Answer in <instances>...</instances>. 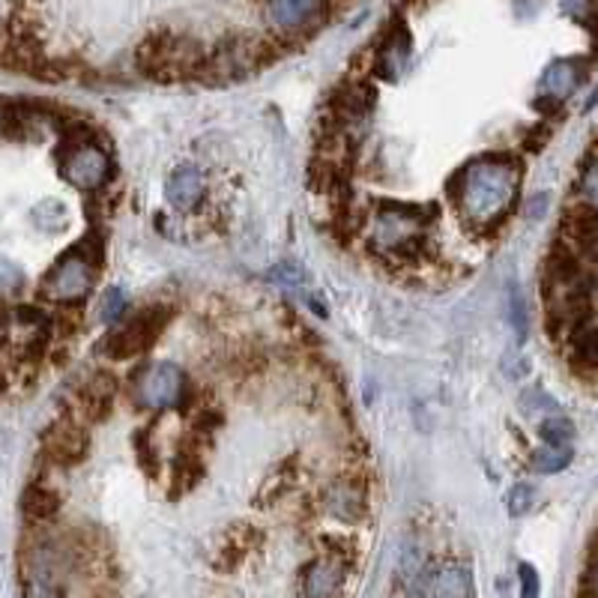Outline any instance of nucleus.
<instances>
[{
    "mask_svg": "<svg viewBox=\"0 0 598 598\" xmlns=\"http://www.w3.org/2000/svg\"><path fill=\"white\" fill-rule=\"evenodd\" d=\"M458 189V206L473 225H496L515 206L521 192V162L509 153H491L476 159L452 180Z\"/></svg>",
    "mask_w": 598,
    "mask_h": 598,
    "instance_id": "obj_1",
    "label": "nucleus"
},
{
    "mask_svg": "<svg viewBox=\"0 0 598 598\" xmlns=\"http://www.w3.org/2000/svg\"><path fill=\"white\" fill-rule=\"evenodd\" d=\"M135 66L138 73L153 82H186V78H204L206 52L201 42L189 33H153L135 49Z\"/></svg>",
    "mask_w": 598,
    "mask_h": 598,
    "instance_id": "obj_2",
    "label": "nucleus"
},
{
    "mask_svg": "<svg viewBox=\"0 0 598 598\" xmlns=\"http://www.w3.org/2000/svg\"><path fill=\"white\" fill-rule=\"evenodd\" d=\"M273 40L248 36V33H227L213 52L206 54L204 78L213 82H239L246 75L258 73L267 63H273L276 52Z\"/></svg>",
    "mask_w": 598,
    "mask_h": 598,
    "instance_id": "obj_3",
    "label": "nucleus"
},
{
    "mask_svg": "<svg viewBox=\"0 0 598 598\" xmlns=\"http://www.w3.org/2000/svg\"><path fill=\"white\" fill-rule=\"evenodd\" d=\"M434 206H410L389 201L381 206V213L374 216L372 246L386 248V252H410L423 246L425 227L431 225Z\"/></svg>",
    "mask_w": 598,
    "mask_h": 598,
    "instance_id": "obj_4",
    "label": "nucleus"
},
{
    "mask_svg": "<svg viewBox=\"0 0 598 598\" xmlns=\"http://www.w3.org/2000/svg\"><path fill=\"white\" fill-rule=\"evenodd\" d=\"M168 323V309L162 306H153V309L141 311L135 314L132 320H126L124 327L117 330L103 341V353L114 362H126L135 360L138 353H145L150 344H153Z\"/></svg>",
    "mask_w": 598,
    "mask_h": 598,
    "instance_id": "obj_5",
    "label": "nucleus"
},
{
    "mask_svg": "<svg viewBox=\"0 0 598 598\" xmlns=\"http://www.w3.org/2000/svg\"><path fill=\"white\" fill-rule=\"evenodd\" d=\"M96 267H99V264L87 258L82 248H70V252L54 264L52 273L45 276L42 290L52 299H61V302L84 299L96 285Z\"/></svg>",
    "mask_w": 598,
    "mask_h": 598,
    "instance_id": "obj_6",
    "label": "nucleus"
},
{
    "mask_svg": "<svg viewBox=\"0 0 598 598\" xmlns=\"http://www.w3.org/2000/svg\"><path fill=\"white\" fill-rule=\"evenodd\" d=\"M66 153L61 156L63 177L82 192H96L108 183L114 165L111 156L105 153L103 147L96 145H63Z\"/></svg>",
    "mask_w": 598,
    "mask_h": 598,
    "instance_id": "obj_7",
    "label": "nucleus"
},
{
    "mask_svg": "<svg viewBox=\"0 0 598 598\" xmlns=\"http://www.w3.org/2000/svg\"><path fill=\"white\" fill-rule=\"evenodd\" d=\"M183 389H186L183 372H180L177 365H171V362H156V365H150V369L141 374L138 386H135L138 402L145 404L147 410L174 407V404L183 398Z\"/></svg>",
    "mask_w": 598,
    "mask_h": 598,
    "instance_id": "obj_8",
    "label": "nucleus"
},
{
    "mask_svg": "<svg viewBox=\"0 0 598 598\" xmlns=\"http://www.w3.org/2000/svg\"><path fill=\"white\" fill-rule=\"evenodd\" d=\"M42 449H45L52 464L75 467L82 464L90 452V437L78 419H57L42 437Z\"/></svg>",
    "mask_w": 598,
    "mask_h": 598,
    "instance_id": "obj_9",
    "label": "nucleus"
},
{
    "mask_svg": "<svg viewBox=\"0 0 598 598\" xmlns=\"http://www.w3.org/2000/svg\"><path fill=\"white\" fill-rule=\"evenodd\" d=\"M264 19L281 33H311L323 24V3L320 0H267Z\"/></svg>",
    "mask_w": 598,
    "mask_h": 598,
    "instance_id": "obj_10",
    "label": "nucleus"
},
{
    "mask_svg": "<svg viewBox=\"0 0 598 598\" xmlns=\"http://www.w3.org/2000/svg\"><path fill=\"white\" fill-rule=\"evenodd\" d=\"M323 509L327 515L341 521V524H360L365 512H369V491L360 482L351 479H339L327 488L323 494Z\"/></svg>",
    "mask_w": 598,
    "mask_h": 598,
    "instance_id": "obj_11",
    "label": "nucleus"
},
{
    "mask_svg": "<svg viewBox=\"0 0 598 598\" xmlns=\"http://www.w3.org/2000/svg\"><path fill=\"white\" fill-rule=\"evenodd\" d=\"M410 52H413L410 31H407V24H404V21H395L393 28H389V33H386L383 45L377 49V57H374V73L381 75L383 82H398L404 70H407Z\"/></svg>",
    "mask_w": 598,
    "mask_h": 598,
    "instance_id": "obj_12",
    "label": "nucleus"
},
{
    "mask_svg": "<svg viewBox=\"0 0 598 598\" xmlns=\"http://www.w3.org/2000/svg\"><path fill=\"white\" fill-rule=\"evenodd\" d=\"M348 578V563L335 557L311 559L302 572V598H339Z\"/></svg>",
    "mask_w": 598,
    "mask_h": 598,
    "instance_id": "obj_13",
    "label": "nucleus"
},
{
    "mask_svg": "<svg viewBox=\"0 0 598 598\" xmlns=\"http://www.w3.org/2000/svg\"><path fill=\"white\" fill-rule=\"evenodd\" d=\"M117 377L111 372H96L90 381L78 389V410L84 419L90 423H103L114 410V398H117Z\"/></svg>",
    "mask_w": 598,
    "mask_h": 598,
    "instance_id": "obj_14",
    "label": "nucleus"
},
{
    "mask_svg": "<svg viewBox=\"0 0 598 598\" xmlns=\"http://www.w3.org/2000/svg\"><path fill=\"white\" fill-rule=\"evenodd\" d=\"M587 61L580 57H559L545 70L542 75V96H551L554 103H566L568 96L575 94L580 87V82L587 78Z\"/></svg>",
    "mask_w": 598,
    "mask_h": 598,
    "instance_id": "obj_15",
    "label": "nucleus"
},
{
    "mask_svg": "<svg viewBox=\"0 0 598 598\" xmlns=\"http://www.w3.org/2000/svg\"><path fill=\"white\" fill-rule=\"evenodd\" d=\"M204 449H201V434H189L186 440L180 444L174 458V473H171V485H177L171 491V496L189 494L192 488L204 479Z\"/></svg>",
    "mask_w": 598,
    "mask_h": 598,
    "instance_id": "obj_16",
    "label": "nucleus"
},
{
    "mask_svg": "<svg viewBox=\"0 0 598 598\" xmlns=\"http://www.w3.org/2000/svg\"><path fill=\"white\" fill-rule=\"evenodd\" d=\"M255 542H258V530L255 526L234 524L218 538L216 554H213V568L216 572H237L246 563L248 554H252Z\"/></svg>",
    "mask_w": 598,
    "mask_h": 598,
    "instance_id": "obj_17",
    "label": "nucleus"
},
{
    "mask_svg": "<svg viewBox=\"0 0 598 598\" xmlns=\"http://www.w3.org/2000/svg\"><path fill=\"white\" fill-rule=\"evenodd\" d=\"M165 195L174 210H183V213H189V210H195L197 201H201V195H204V177H201V171H197V168L180 165L174 174L168 177Z\"/></svg>",
    "mask_w": 598,
    "mask_h": 598,
    "instance_id": "obj_18",
    "label": "nucleus"
},
{
    "mask_svg": "<svg viewBox=\"0 0 598 598\" xmlns=\"http://www.w3.org/2000/svg\"><path fill=\"white\" fill-rule=\"evenodd\" d=\"M293 482H297V455H293V458H285V461H279V464L269 470V476L264 479V485H260L258 496H255V503L258 505L281 503V500L290 494Z\"/></svg>",
    "mask_w": 598,
    "mask_h": 598,
    "instance_id": "obj_19",
    "label": "nucleus"
},
{
    "mask_svg": "<svg viewBox=\"0 0 598 598\" xmlns=\"http://www.w3.org/2000/svg\"><path fill=\"white\" fill-rule=\"evenodd\" d=\"M431 598H476L473 575L467 566H444L431 580Z\"/></svg>",
    "mask_w": 598,
    "mask_h": 598,
    "instance_id": "obj_20",
    "label": "nucleus"
},
{
    "mask_svg": "<svg viewBox=\"0 0 598 598\" xmlns=\"http://www.w3.org/2000/svg\"><path fill=\"white\" fill-rule=\"evenodd\" d=\"M21 509H24V515L31 517V521H40V524L42 521H52L61 512V494L54 488L33 482L21 494Z\"/></svg>",
    "mask_w": 598,
    "mask_h": 598,
    "instance_id": "obj_21",
    "label": "nucleus"
},
{
    "mask_svg": "<svg viewBox=\"0 0 598 598\" xmlns=\"http://www.w3.org/2000/svg\"><path fill=\"white\" fill-rule=\"evenodd\" d=\"M575 598H598V533L587 547V559L578 575V592Z\"/></svg>",
    "mask_w": 598,
    "mask_h": 598,
    "instance_id": "obj_22",
    "label": "nucleus"
},
{
    "mask_svg": "<svg viewBox=\"0 0 598 598\" xmlns=\"http://www.w3.org/2000/svg\"><path fill=\"white\" fill-rule=\"evenodd\" d=\"M568 464H572V449L568 446H545V449L533 452V470L536 473H559Z\"/></svg>",
    "mask_w": 598,
    "mask_h": 598,
    "instance_id": "obj_23",
    "label": "nucleus"
},
{
    "mask_svg": "<svg viewBox=\"0 0 598 598\" xmlns=\"http://www.w3.org/2000/svg\"><path fill=\"white\" fill-rule=\"evenodd\" d=\"M538 437L545 440V446H568L572 444V437H575V425L568 423L566 416H554V419H545V423H542Z\"/></svg>",
    "mask_w": 598,
    "mask_h": 598,
    "instance_id": "obj_24",
    "label": "nucleus"
},
{
    "mask_svg": "<svg viewBox=\"0 0 598 598\" xmlns=\"http://www.w3.org/2000/svg\"><path fill=\"white\" fill-rule=\"evenodd\" d=\"M536 505V488L526 485V482H517L515 488H509V494H505V509H509V515H526L530 509Z\"/></svg>",
    "mask_w": 598,
    "mask_h": 598,
    "instance_id": "obj_25",
    "label": "nucleus"
},
{
    "mask_svg": "<svg viewBox=\"0 0 598 598\" xmlns=\"http://www.w3.org/2000/svg\"><path fill=\"white\" fill-rule=\"evenodd\" d=\"M509 320H512V327H515L517 339H524L526 335V306H524V293L517 288L515 281H512V288H509Z\"/></svg>",
    "mask_w": 598,
    "mask_h": 598,
    "instance_id": "obj_26",
    "label": "nucleus"
},
{
    "mask_svg": "<svg viewBox=\"0 0 598 598\" xmlns=\"http://www.w3.org/2000/svg\"><path fill=\"white\" fill-rule=\"evenodd\" d=\"M126 311V293L120 288H108L99 299V318L117 320Z\"/></svg>",
    "mask_w": 598,
    "mask_h": 598,
    "instance_id": "obj_27",
    "label": "nucleus"
},
{
    "mask_svg": "<svg viewBox=\"0 0 598 598\" xmlns=\"http://www.w3.org/2000/svg\"><path fill=\"white\" fill-rule=\"evenodd\" d=\"M517 575H521V598H538V575L533 566H521L517 568Z\"/></svg>",
    "mask_w": 598,
    "mask_h": 598,
    "instance_id": "obj_28",
    "label": "nucleus"
},
{
    "mask_svg": "<svg viewBox=\"0 0 598 598\" xmlns=\"http://www.w3.org/2000/svg\"><path fill=\"white\" fill-rule=\"evenodd\" d=\"M21 273L7 260H0V290H19L21 288Z\"/></svg>",
    "mask_w": 598,
    "mask_h": 598,
    "instance_id": "obj_29",
    "label": "nucleus"
},
{
    "mask_svg": "<svg viewBox=\"0 0 598 598\" xmlns=\"http://www.w3.org/2000/svg\"><path fill=\"white\" fill-rule=\"evenodd\" d=\"M273 279L281 281V285H288V288H299L306 276L299 273V267H276L273 269Z\"/></svg>",
    "mask_w": 598,
    "mask_h": 598,
    "instance_id": "obj_30",
    "label": "nucleus"
},
{
    "mask_svg": "<svg viewBox=\"0 0 598 598\" xmlns=\"http://www.w3.org/2000/svg\"><path fill=\"white\" fill-rule=\"evenodd\" d=\"M521 404H524V410H533V413H536L538 407H551V410L557 407V404L551 402V398H547V395L542 393V389H533V393H526L524 398H521Z\"/></svg>",
    "mask_w": 598,
    "mask_h": 598,
    "instance_id": "obj_31",
    "label": "nucleus"
},
{
    "mask_svg": "<svg viewBox=\"0 0 598 598\" xmlns=\"http://www.w3.org/2000/svg\"><path fill=\"white\" fill-rule=\"evenodd\" d=\"M545 210H547V195H536V201H533V204H530V210H526V216L536 222V218H542V213H545Z\"/></svg>",
    "mask_w": 598,
    "mask_h": 598,
    "instance_id": "obj_32",
    "label": "nucleus"
},
{
    "mask_svg": "<svg viewBox=\"0 0 598 598\" xmlns=\"http://www.w3.org/2000/svg\"><path fill=\"white\" fill-rule=\"evenodd\" d=\"M94 598H111V596H103V592H99V596H94Z\"/></svg>",
    "mask_w": 598,
    "mask_h": 598,
    "instance_id": "obj_33",
    "label": "nucleus"
}]
</instances>
